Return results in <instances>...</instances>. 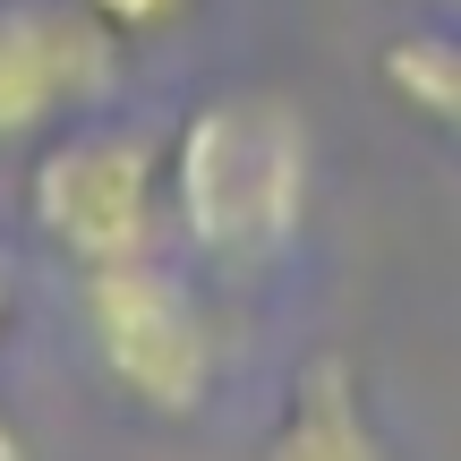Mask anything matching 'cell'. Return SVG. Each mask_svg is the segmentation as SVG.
I'll use <instances>...</instances> for the list:
<instances>
[{
	"label": "cell",
	"mask_w": 461,
	"mask_h": 461,
	"mask_svg": "<svg viewBox=\"0 0 461 461\" xmlns=\"http://www.w3.org/2000/svg\"><path fill=\"white\" fill-rule=\"evenodd\" d=\"M265 461H384V445H376V428H367L359 384H350L342 359H308L299 367L291 419L274 428Z\"/></svg>",
	"instance_id": "obj_5"
},
{
	"label": "cell",
	"mask_w": 461,
	"mask_h": 461,
	"mask_svg": "<svg viewBox=\"0 0 461 461\" xmlns=\"http://www.w3.org/2000/svg\"><path fill=\"white\" fill-rule=\"evenodd\" d=\"M26 214L60 248L68 265H120L154 248V214H163V146L146 129H68L34 154Z\"/></svg>",
	"instance_id": "obj_3"
},
{
	"label": "cell",
	"mask_w": 461,
	"mask_h": 461,
	"mask_svg": "<svg viewBox=\"0 0 461 461\" xmlns=\"http://www.w3.org/2000/svg\"><path fill=\"white\" fill-rule=\"evenodd\" d=\"M9 308H17V299H9V265H0V333H9Z\"/></svg>",
	"instance_id": "obj_9"
},
{
	"label": "cell",
	"mask_w": 461,
	"mask_h": 461,
	"mask_svg": "<svg viewBox=\"0 0 461 461\" xmlns=\"http://www.w3.org/2000/svg\"><path fill=\"white\" fill-rule=\"evenodd\" d=\"M171 214L222 274H265L308 222V120L282 95H222L171 146Z\"/></svg>",
	"instance_id": "obj_1"
},
{
	"label": "cell",
	"mask_w": 461,
	"mask_h": 461,
	"mask_svg": "<svg viewBox=\"0 0 461 461\" xmlns=\"http://www.w3.org/2000/svg\"><path fill=\"white\" fill-rule=\"evenodd\" d=\"M384 86L411 112H428L436 129L461 137V43L453 34H402V43H384Z\"/></svg>",
	"instance_id": "obj_6"
},
{
	"label": "cell",
	"mask_w": 461,
	"mask_h": 461,
	"mask_svg": "<svg viewBox=\"0 0 461 461\" xmlns=\"http://www.w3.org/2000/svg\"><path fill=\"white\" fill-rule=\"evenodd\" d=\"M0 461H34V453H26V436H17L9 419H0Z\"/></svg>",
	"instance_id": "obj_8"
},
{
	"label": "cell",
	"mask_w": 461,
	"mask_h": 461,
	"mask_svg": "<svg viewBox=\"0 0 461 461\" xmlns=\"http://www.w3.org/2000/svg\"><path fill=\"white\" fill-rule=\"evenodd\" d=\"M86 9H95L112 34H154V26H171L188 0H86Z\"/></svg>",
	"instance_id": "obj_7"
},
{
	"label": "cell",
	"mask_w": 461,
	"mask_h": 461,
	"mask_svg": "<svg viewBox=\"0 0 461 461\" xmlns=\"http://www.w3.org/2000/svg\"><path fill=\"white\" fill-rule=\"evenodd\" d=\"M453 9H461V0H453Z\"/></svg>",
	"instance_id": "obj_10"
},
{
	"label": "cell",
	"mask_w": 461,
	"mask_h": 461,
	"mask_svg": "<svg viewBox=\"0 0 461 461\" xmlns=\"http://www.w3.org/2000/svg\"><path fill=\"white\" fill-rule=\"evenodd\" d=\"M120 86V34L86 0H0V146L95 112Z\"/></svg>",
	"instance_id": "obj_4"
},
{
	"label": "cell",
	"mask_w": 461,
	"mask_h": 461,
	"mask_svg": "<svg viewBox=\"0 0 461 461\" xmlns=\"http://www.w3.org/2000/svg\"><path fill=\"white\" fill-rule=\"evenodd\" d=\"M77 299H86V333H95L103 376L129 402H146V411H163V419H188L205 402V384H214V342H205L197 291H188L154 248L146 257H120V265H86Z\"/></svg>",
	"instance_id": "obj_2"
}]
</instances>
